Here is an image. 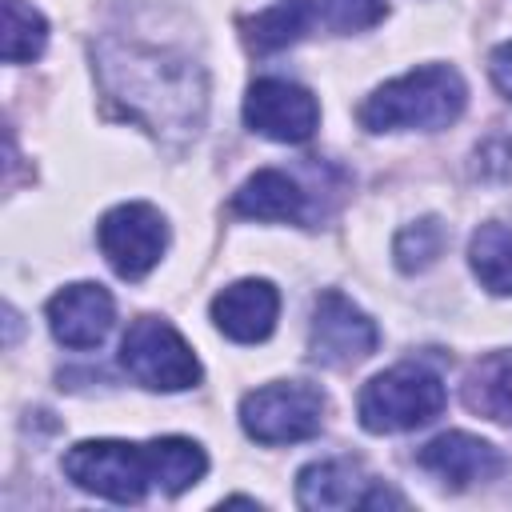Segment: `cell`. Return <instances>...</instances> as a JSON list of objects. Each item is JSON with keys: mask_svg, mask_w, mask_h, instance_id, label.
Listing matches in <instances>:
<instances>
[{"mask_svg": "<svg viewBox=\"0 0 512 512\" xmlns=\"http://www.w3.org/2000/svg\"><path fill=\"white\" fill-rule=\"evenodd\" d=\"M100 72H104L108 88L136 116H144L156 132L172 128V124L192 128L200 120L204 84H200V72L184 60H168V56L144 52V48H112V52H104Z\"/></svg>", "mask_w": 512, "mask_h": 512, "instance_id": "obj_1", "label": "cell"}, {"mask_svg": "<svg viewBox=\"0 0 512 512\" xmlns=\"http://www.w3.org/2000/svg\"><path fill=\"white\" fill-rule=\"evenodd\" d=\"M468 104V88L456 68L448 64H424L400 80L380 84L360 104V124L368 132H392V128H448Z\"/></svg>", "mask_w": 512, "mask_h": 512, "instance_id": "obj_2", "label": "cell"}, {"mask_svg": "<svg viewBox=\"0 0 512 512\" xmlns=\"http://www.w3.org/2000/svg\"><path fill=\"white\" fill-rule=\"evenodd\" d=\"M64 476L100 500L140 504L156 488V444L128 440H80L64 456Z\"/></svg>", "mask_w": 512, "mask_h": 512, "instance_id": "obj_3", "label": "cell"}, {"mask_svg": "<svg viewBox=\"0 0 512 512\" xmlns=\"http://www.w3.org/2000/svg\"><path fill=\"white\" fill-rule=\"evenodd\" d=\"M444 384L420 364H396L360 388L356 412L368 432H408L444 412Z\"/></svg>", "mask_w": 512, "mask_h": 512, "instance_id": "obj_4", "label": "cell"}, {"mask_svg": "<svg viewBox=\"0 0 512 512\" xmlns=\"http://www.w3.org/2000/svg\"><path fill=\"white\" fill-rule=\"evenodd\" d=\"M120 364L152 392H180L200 380V360L192 356L188 340L160 316H140L128 324L120 340Z\"/></svg>", "mask_w": 512, "mask_h": 512, "instance_id": "obj_5", "label": "cell"}, {"mask_svg": "<svg viewBox=\"0 0 512 512\" xmlns=\"http://www.w3.org/2000/svg\"><path fill=\"white\" fill-rule=\"evenodd\" d=\"M240 424L256 444L308 440L324 424V396L304 380L264 384L240 400Z\"/></svg>", "mask_w": 512, "mask_h": 512, "instance_id": "obj_6", "label": "cell"}, {"mask_svg": "<svg viewBox=\"0 0 512 512\" xmlns=\"http://www.w3.org/2000/svg\"><path fill=\"white\" fill-rule=\"evenodd\" d=\"M100 252L108 256V264L124 276V280H140L148 276L164 248H168V224L152 204H120L112 212H104L100 228H96Z\"/></svg>", "mask_w": 512, "mask_h": 512, "instance_id": "obj_7", "label": "cell"}, {"mask_svg": "<svg viewBox=\"0 0 512 512\" xmlns=\"http://www.w3.org/2000/svg\"><path fill=\"white\" fill-rule=\"evenodd\" d=\"M380 344L376 324L340 292H320L312 308V328H308V352L316 364L344 368L356 360H368Z\"/></svg>", "mask_w": 512, "mask_h": 512, "instance_id": "obj_8", "label": "cell"}, {"mask_svg": "<svg viewBox=\"0 0 512 512\" xmlns=\"http://www.w3.org/2000/svg\"><path fill=\"white\" fill-rule=\"evenodd\" d=\"M244 124L280 144H304L320 124V104L292 80H256L244 96Z\"/></svg>", "mask_w": 512, "mask_h": 512, "instance_id": "obj_9", "label": "cell"}, {"mask_svg": "<svg viewBox=\"0 0 512 512\" xmlns=\"http://www.w3.org/2000/svg\"><path fill=\"white\" fill-rule=\"evenodd\" d=\"M296 504L300 508H380V504L404 508V500L396 492H388L384 484L364 476V468L352 460L308 464L296 476Z\"/></svg>", "mask_w": 512, "mask_h": 512, "instance_id": "obj_10", "label": "cell"}, {"mask_svg": "<svg viewBox=\"0 0 512 512\" xmlns=\"http://www.w3.org/2000/svg\"><path fill=\"white\" fill-rule=\"evenodd\" d=\"M112 320H116V304L108 288L92 280L68 284L48 300V328L64 348H96L108 336Z\"/></svg>", "mask_w": 512, "mask_h": 512, "instance_id": "obj_11", "label": "cell"}, {"mask_svg": "<svg viewBox=\"0 0 512 512\" xmlns=\"http://www.w3.org/2000/svg\"><path fill=\"white\" fill-rule=\"evenodd\" d=\"M276 312L280 292L268 280H236L212 300V324L236 344L268 340L276 328Z\"/></svg>", "mask_w": 512, "mask_h": 512, "instance_id": "obj_12", "label": "cell"}, {"mask_svg": "<svg viewBox=\"0 0 512 512\" xmlns=\"http://www.w3.org/2000/svg\"><path fill=\"white\" fill-rule=\"evenodd\" d=\"M416 460H420V468L436 472L452 488H468V484H480V480H492L504 472V456L488 440L468 436V432H444V436L428 440Z\"/></svg>", "mask_w": 512, "mask_h": 512, "instance_id": "obj_13", "label": "cell"}, {"mask_svg": "<svg viewBox=\"0 0 512 512\" xmlns=\"http://www.w3.org/2000/svg\"><path fill=\"white\" fill-rule=\"evenodd\" d=\"M304 192L288 172L264 168L256 176H248L236 196H232V212L252 216V220H304Z\"/></svg>", "mask_w": 512, "mask_h": 512, "instance_id": "obj_14", "label": "cell"}, {"mask_svg": "<svg viewBox=\"0 0 512 512\" xmlns=\"http://www.w3.org/2000/svg\"><path fill=\"white\" fill-rule=\"evenodd\" d=\"M464 404L476 416L512 424V348L484 356L464 380Z\"/></svg>", "mask_w": 512, "mask_h": 512, "instance_id": "obj_15", "label": "cell"}, {"mask_svg": "<svg viewBox=\"0 0 512 512\" xmlns=\"http://www.w3.org/2000/svg\"><path fill=\"white\" fill-rule=\"evenodd\" d=\"M304 28H308V0H272L256 16H244L240 20L244 44L256 48V52L288 48Z\"/></svg>", "mask_w": 512, "mask_h": 512, "instance_id": "obj_16", "label": "cell"}, {"mask_svg": "<svg viewBox=\"0 0 512 512\" xmlns=\"http://www.w3.org/2000/svg\"><path fill=\"white\" fill-rule=\"evenodd\" d=\"M472 272L496 296H512V224H480L468 244Z\"/></svg>", "mask_w": 512, "mask_h": 512, "instance_id": "obj_17", "label": "cell"}, {"mask_svg": "<svg viewBox=\"0 0 512 512\" xmlns=\"http://www.w3.org/2000/svg\"><path fill=\"white\" fill-rule=\"evenodd\" d=\"M152 444H156V488L160 492L180 496L184 488H192L208 472V456L196 440L164 436V440H152Z\"/></svg>", "mask_w": 512, "mask_h": 512, "instance_id": "obj_18", "label": "cell"}, {"mask_svg": "<svg viewBox=\"0 0 512 512\" xmlns=\"http://www.w3.org/2000/svg\"><path fill=\"white\" fill-rule=\"evenodd\" d=\"M44 44H48L44 16L24 0H4V60L8 64L36 60L44 52Z\"/></svg>", "mask_w": 512, "mask_h": 512, "instance_id": "obj_19", "label": "cell"}, {"mask_svg": "<svg viewBox=\"0 0 512 512\" xmlns=\"http://www.w3.org/2000/svg\"><path fill=\"white\" fill-rule=\"evenodd\" d=\"M444 244H448L444 224L428 216V220L408 224V228L396 236L392 252H396V264H400L404 272H424L428 264H436V256L444 252Z\"/></svg>", "mask_w": 512, "mask_h": 512, "instance_id": "obj_20", "label": "cell"}, {"mask_svg": "<svg viewBox=\"0 0 512 512\" xmlns=\"http://www.w3.org/2000/svg\"><path fill=\"white\" fill-rule=\"evenodd\" d=\"M384 0H324V24L332 32H364L384 20Z\"/></svg>", "mask_w": 512, "mask_h": 512, "instance_id": "obj_21", "label": "cell"}, {"mask_svg": "<svg viewBox=\"0 0 512 512\" xmlns=\"http://www.w3.org/2000/svg\"><path fill=\"white\" fill-rule=\"evenodd\" d=\"M488 72H492V84L504 92V100H512V40L500 44V48H492Z\"/></svg>", "mask_w": 512, "mask_h": 512, "instance_id": "obj_22", "label": "cell"}]
</instances>
